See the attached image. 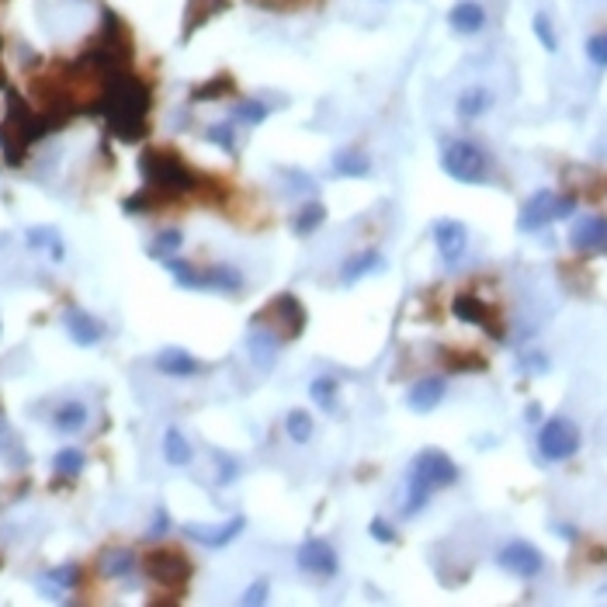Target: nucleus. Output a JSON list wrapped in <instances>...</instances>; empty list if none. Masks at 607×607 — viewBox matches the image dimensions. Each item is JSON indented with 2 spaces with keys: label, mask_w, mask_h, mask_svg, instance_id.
<instances>
[{
  "label": "nucleus",
  "mask_w": 607,
  "mask_h": 607,
  "mask_svg": "<svg viewBox=\"0 0 607 607\" xmlns=\"http://www.w3.org/2000/svg\"><path fill=\"white\" fill-rule=\"evenodd\" d=\"M201 292H243V275L236 268H230V264H216V268L201 271Z\"/></svg>",
  "instance_id": "obj_21"
},
{
  "label": "nucleus",
  "mask_w": 607,
  "mask_h": 607,
  "mask_svg": "<svg viewBox=\"0 0 607 607\" xmlns=\"http://www.w3.org/2000/svg\"><path fill=\"white\" fill-rule=\"evenodd\" d=\"M573 209H576V198L555 195V191H538V195H531L528 205L521 209L517 230H521V233H534V230L549 226L555 219H569Z\"/></svg>",
  "instance_id": "obj_6"
},
{
  "label": "nucleus",
  "mask_w": 607,
  "mask_h": 607,
  "mask_svg": "<svg viewBox=\"0 0 607 607\" xmlns=\"http://www.w3.org/2000/svg\"><path fill=\"white\" fill-rule=\"evenodd\" d=\"M167 531H171V517H167V510L160 507L157 517H153V528H150V534H153V538H160V534H167Z\"/></svg>",
  "instance_id": "obj_46"
},
{
  "label": "nucleus",
  "mask_w": 607,
  "mask_h": 607,
  "mask_svg": "<svg viewBox=\"0 0 607 607\" xmlns=\"http://www.w3.org/2000/svg\"><path fill=\"white\" fill-rule=\"evenodd\" d=\"M458 483V465L451 462L445 451L424 448L410 465V493H406V517H413L416 510L427 507L434 490L441 486H455Z\"/></svg>",
  "instance_id": "obj_4"
},
{
  "label": "nucleus",
  "mask_w": 607,
  "mask_h": 607,
  "mask_svg": "<svg viewBox=\"0 0 607 607\" xmlns=\"http://www.w3.org/2000/svg\"><path fill=\"white\" fill-rule=\"evenodd\" d=\"M53 427L59 434H77L87 427V406L80 399H66L56 413H53Z\"/></svg>",
  "instance_id": "obj_25"
},
{
  "label": "nucleus",
  "mask_w": 607,
  "mask_h": 607,
  "mask_svg": "<svg viewBox=\"0 0 607 607\" xmlns=\"http://www.w3.org/2000/svg\"><path fill=\"white\" fill-rule=\"evenodd\" d=\"M434 243H437V250L441 257L455 264V260H462V254L469 250V230L458 222V219H441V222H434Z\"/></svg>",
  "instance_id": "obj_15"
},
{
  "label": "nucleus",
  "mask_w": 607,
  "mask_h": 607,
  "mask_svg": "<svg viewBox=\"0 0 607 607\" xmlns=\"http://www.w3.org/2000/svg\"><path fill=\"white\" fill-rule=\"evenodd\" d=\"M323 219H327V209H323V201L309 198V201L302 205V212L295 216V233H299V236L313 233V230H319V226H323Z\"/></svg>",
  "instance_id": "obj_31"
},
{
  "label": "nucleus",
  "mask_w": 607,
  "mask_h": 607,
  "mask_svg": "<svg viewBox=\"0 0 607 607\" xmlns=\"http://www.w3.org/2000/svg\"><path fill=\"white\" fill-rule=\"evenodd\" d=\"M136 552L132 549H108L101 555V573L108 576V580H125V576H132V569H136Z\"/></svg>",
  "instance_id": "obj_24"
},
{
  "label": "nucleus",
  "mask_w": 607,
  "mask_h": 607,
  "mask_svg": "<svg viewBox=\"0 0 607 607\" xmlns=\"http://www.w3.org/2000/svg\"><path fill=\"white\" fill-rule=\"evenodd\" d=\"M142 569H146V576H150L153 583H160V587H174V590L184 587V583L191 580V573H195L191 559H188L184 552H174V549L150 552V555L142 559Z\"/></svg>",
  "instance_id": "obj_7"
},
{
  "label": "nucleus",
  "mask_w": 607,
  "mask_h": 607,
  "mask_svg": "<svg viewBox=\"0 0 607 607\" xmlns=\"http://www.w3.org/2000/svg\"><path fill=\"white\" fill-rule=\"evenodd\" d=\"M531 24H534V35H538V42L545 45V53H555V49H559V42H555V32H552V21H549V15H542V11H538V15H534V21H531Z\"/></svg>",
  "instance_id": "obj_40"
},
{
  "label": "nucleus",
  "mask_w": 607,
  "mask_h": 607,
  "mask_svg": "<svg viewBox=\"0 0 607 607\" xmlns=\"http://www.w3.org/2000/svg\"><path fill=\"white\" fill-rule=\"evenodd\" d=\"M569 247L580 254H607V219L587 216L569 230Z\"/></svg>",
  "instance_id": "obj_13"
},
{
  "label": "nucleus",
  "mask_w": 607,
  "mask_h": 607,
  "mask_svg": "<svg viewBox=\"0 0 607 607\" xmlns=\"http://www.w3.org/2000/svg\"><path fill=\"white\" fill-rule=\"evenodd\" d=\"M378 268H382L378 250H357V254H351L340 264V281H344V285H354V281L368 278L372 271H378Z\"/></svg>",
  "instance_id": "obj_22"
},
{
  "label": "nucleus",
  "mask_w": 607,
  "mask_h": 607,
  "mask_svg": "<svg viewBox=\"0 0 607 607\" xmlns=\"http://www.w3.org/2000/svg\"><path fill=\"white\" fill-rule=\"evenodd\" d=\"M181 243H184L181 230H160V233L153 236V243H150V257L167 260V257H174L177 250H181Z\"/></svg>",
  "instance_id": "obj_34"
},
{
  "label": "nucleus",
  "mask_w": 607,
  "mask_h": 607,
  "mask_svg": "<svg viewBox=\"0 0 607 607\" xmlns=\"http://www.w3.org/2000/svg\"><path fill=\"white\" fill-rule=\"evenodd\" d=\"M63 327H66V333L73 337V344H80V348H94L101 337H104V323L94 319L87 309H77V306H70L63 313Z\"/></svg>",
  "instance_id": "obj_16"
},
{
  "label": "nucleus",
  "mask_w": 607,
  "mask_h": 607,
  "mask_svg": "<svg viewBox=\"0 0 607 607\" xmlns=\"http://www.w3.org/2000/svg\"><path fill=\"white\" fill-rule=\"evenodd\" d=\"M264 118H268V104H260V101H243V104H236V108H233V122L260 125Z\"/></svg>",
  "instance_id": "obj_39"
},
{
  "label": "nucleus",
  "mask_w": 607,
  "mask_h": 607,
  "mask_svg": "<svg viewBox=\"0 0 607 607\" xmlns=\"http://www.w3.org/2000/svg\"><path fill=\"white\" fill-rule=\"evenodd\" d=\"M496 563L514 573V576H521V580H534L542 569H545V555L534 549L531 542H510L504 549L496 552Z\"/></svg>",
  "instance_id": "obj_9"
},
{
  "label": "nucleus",
  "mask_w": 607,
  "mask_h": 607,
  "mask_svg": "<svg viewBox=\"0 0 607 607\" xmlns=\"http://www.w3.org/2000/svg\"><path fill=\"white\" fill-rule=\"evenodd\" d=\"M441 399H445V378L431 375V378H420V382L413 386L410 396H406V406H410L413 413H431L441 406Z\"/></svg>",
  "instance_id": "obj_17"
},
{
  "label": "nucleus",
  "mask_w": 607,
  "mask_h": 607,
  "mask_svg": "<svg viewBox=\"0 0 607 607\" xmlns=\"http://www.w3.org/2000/svg\"><path fill=\"white\" fill-rule=\"evenodd\" d=\"M209 142H216L219 150H226V153H236V132H233V122H219V125H209V132H205Z\"/></svg>",
  "instance_id": "obj_38"
},
{
  "label": "nucleus",
  "mask_w": 607,
  "mask_h": 607,
  "mask_svg": "<svg viewBox=\"0 0 607 607\" xmlns=\"http://www.w3.org/2000/svg\"><path fill=\"white\" fill-rule=\"evenodd\" d=\"M163 458H167L171 465H177V469L191 465V458H195V451H191V445L184 441V434L177 431V427H171V431L163 434Z\"/></svg>",
  "instance_id": "obj_28"
},
{
  "label": "nucleus",
  "mask_w": 607,
  "mask_h": 607,
  "mask_svg": "<svg viewBox=\"0 0 607 607\" xmlns=\"http://www.w3.org/2000/svg\"><path fill=\"white\" fill-rule=\"evenodd\" d=\"M0 87H7V77H4V70H0Z\"/></svg>",
  "instance_id": "obj_47"
},
{
  "label": "nucleus",
  "mask_w": 607,
  "mask_h": 607,
  "mask_svg": "<svg viewBox=\"0 0 607 607\" xmlns=\"http://www.w3.org/2000/svg\"><path fill=\"white\" fill-rule=\"evenodd\" d=\"M83 465H87V458H83V451L80 448H63V451H56V458H53V469H56V475H66V479L80 475Z\"/></svg>",
  "instance_id": "obj_33"
},
{
  "label": "nucleus",
  "mask_w": 607,
  "mask_h": 607,
  "mask_svg": "<svg viewBox=\"0 0 607 607\" xmlns=\"http://www.w3.org/2000/svg\"><path fill=\"white\" fill-rule=\"evenodd\" d=\"M268 313L275 316L278 323V337H285V340H295L299 333L306 330V309H302V302L295 299V295H275L271 299V306H268Z\"/></svg>",
  "instance_id": "obj_12"
},
{
  "label": "nucleus",
  "mask_w": 607,
  "mask_h": 607,
  "mask_svg": "<svg viewBox=\"0 0 607 607\" xmlns=\"http://www.w3.org/2000/svg\"><path fill=\"white\" fill-rule=\"evenodd\" d=\"M230 91H233V80L216 77V80H209V83H201V87H195V91H191V101H216L222 98V94H230Z\"/></svg>",
  "instance_id": "obj_37"
},
{
  "label": "nucleus",
  "mask_w": 607,
  "mask_h": 607,
  "mask_svg": "<svg viewBox=\"0 0 607 607\" xmlns=\"http://www.w3.org/2000/svg\"><path fill=\"white\" fill-rule=\"evenodd\" d=\"M150 101L153 98H150L146 80H139L129 66H122L104 77L94 115L108 122V132L115 139L139 142V139H146V129H150Z\"/></svg>",
  "instance_id": "obj_1"
},
{
  "label": "nucleus",
  "mask_w": 607,
  "mask_h": 607,
  "mask_svg": "<svg viewBox=\"0 0 607 607\" xmlns=\"http://www.w3.org/2000/svg\"><path fill=\"white\" fill-rule=\"evenodd\" d=\"M299 566L306 569V573H313L319 580H333L337 576V552L327 538H306L302 545H299Z\"/></svg>",
  "instance_id": "obj_10"
},
{
  "label": "nucleus",
  "mask_w": 607,
  "mask_h": 607,
  "mask_svg": "<svg viewBox=\"0 0 607 607\" xmlns=\"http://www.w3.org/2000/svg\"><path fill=\"white\" fill-rule=\"evenodd\" d=\"M538 451H542V458H549V462H566V458H573V455L580 451V431H576V424L566 420V416L545 420V427L538 431Z\"/></svg>",
  "instance_id": "obj_8"
},
{
  "label": "nucleus",
  "mask_w": 607,
  "mask_h": 607,
  "mask_svg": "<svg viewBox=\"0 0 607 607\" xmlns=\"http://www.w3.org/2000/svg\"><path fill=\"white\" fill-rule=\"evenodd\" d=\"M604 593H607V587H604Z\"/></svg>",
  "instance_id": "obj_48"
},
{
  "label": "nucleus",
  "mask_w": 607,
  "mask_h": 607,
  "mask_svg": "<svg viewBox=\"0 0 607 607\" xmlns=\"http://www.w3.org/2000/svg\"><path fill=\"white\" fill-rule=\"evenodd\" d=\"M216 469H219V483L226 486V483H233L236 475H240V465H236V458H230V455H222V451H216Z\"/></svg>",
  "instance_id": "obj_42"
},
{
  "label": "nucleus",
  "mask_w": 607,
  "mask_h": 607,
  "mask_svg": "<svg viewBox=\"0 0 607 607\" xmlns=\"http://www.w3.org/2000/svg\"><path fill=\"white\" fill-rule=\"evenodd\" d=\"M139 171H142L146 188L125 198V212H150V209L167 205V201H174V198L198 188L195 171L171 150H142Z\"/></svg>",
  "instance_id": "obj_2"
},
{
  "label": "nucleus",
  "mask_w": 607,
  "mask_h": 607,
  "mask_svg": "<svg viewBox=\"0 0 607 607\" xmlns=\"http://www.w3.org/2000/svg\"><path fill=\"white\" fill-rule=\"evenodd\" d=\"M247 528V517H230L226 524H184V534L198 542V545H205V549H226L233 538H240V531Z\"/></svg>",
  "instance_id": "obj_14"
},
{
  "label": "nucleus",
  "mask_w": 607,
  "mask_h": 607,
  "mask_svg": "<svg viewBox=\"0 0 607 607\" xmlns=\"http://www.w3.org/2000/svg\"><path fill=\"white\" fill-rule=\"evenodd\" d=\"M157 372L174 375V378H191V375L201 372V361L195 354L184 351V348H163L157 354Z\"/></svg>",
  "instance_id": "obj_18"
},
{
  "label": "nucleus",
  "mask_w": 607,
  "mask_h": 607,
  "mask_svg": "<svg viewBox=\"0 0 607 607\" xmlns=\"http://www.w3.org/2000/svg\"><path fill=\"white\" fill-rule=\"evenodd\" d=\"M441 167H445V174L451 181L483 184L486 171H490V160H486L479 142H472V139H448L445 150H441Z\"/></svg>",
  "instance_id": "obj_5"
},
{
  "label": "nucleus",
  "mask_w": 607,
  "mask_h": 607,
  "mask_svg": "<svg viewBox=\"0 0 607 607\" xmlns=\"http://www.w3.org/2000/svg\"><path fill=\"white\" fill-rule=\"evenodd\" d=\"M309 396H313V403L319 406L323 413H337V382L333 378H316L313 386H309Z\"/></svg>",
  "instance_id": "obj_35"
},
{
  "label": "nucleus",
  "mask_w": 607,
  "mask_h": 607,
  "mask_svg": "<svg viewBox=\"0 0 607 607\" xmlns=\"http://www.w3.org/2000/svg\"><path fill=\"white\" fill-rule=\"evenodd\" d=\"M448 24L458 35H475V32H483V24H486V11H483V4H475V0H458L448 11Z\"/></svg>",
  "instance_id": "obj_19"
},
{
  "label": "nucleus",
  "mask_w": 607,
  "mask_h": 607,
  "mask_svg": "<svg viewBox=\"0 0 607 607\" xmlns=\"http://www.w3.org/2000/svg\"><path fill=\"white\" fill-rule=\"evenodd\" d=\"M587 56H590V63H597V66H607V32H597V35H590V39H587Z\"/></svg>",
  "instance_id": "obj_41"
},
{
  "label": "nucleus",
  "mask_w": 607,
  "mask_h": 607,
  "mask_svg": "<svg viewBox=\"0 0 607 607\" xmlns=\"http://www.w3.org/2000/svg\"><path fill=\"white\" fill-rule=\"evenodd\" d=\"M230 7V0H188V15H184V39L195 35V28H201L209 18H216Z\"/></svg>",
  "instance_id": "obj_23"
},
{
  "label": "nucleus",
  "mask_w": 607,
  "mask_h": 607,
  "mask_svg": "<svg viewBox=\"0 0 607 607\" xmlns=\"http://www.w3.org/2000/svg\"><path fill=\"white\" fill-rule=\"evenodd\" d=\"M163 268L177 278V285H181V289H198V292H201V271L191 268L188 260H181V257H167V260H163Z\"/></svg>",
  "instance_id": "obj_32"
},
{
  "label": "nucleus",
  "mask_w": 607,
  "mask_h": 607,
  "mask_svg": "<svg viewBox=\"0 0 607 607\" xmlns=\"http://www.w3.org/2000/svg\"><path fill=\"white\" fill-rule=\"evenodd\" d=\"M285 431H289V437H292L295 445H309V437H313V420H309V413L292 410L285 416Z\"/></svg>",
  "instance_id": "obj_36"
},
{
  "label": "nucleus",
  "mask_w": 607,
  "mask_h": 607,
  "mask_svg": "<svg viewBox=\"0 0 607 607\" xmlns=\"http://www.w3.org/2000/svg\"><path fill=\"white\" fill-rule=\"evenodd\" d=\"M451 313L458 316L462 323H472V327H479V330H486L493 340H504V327L496 323V316L486 302H479L475 295H455V302H451Z\"/></svg>",
  "instance_id": "obj_11"
},
{
  "label": "nucleus",
  "mask_w": 607,
  "mask_h": 607,
  "mask_svg": "<svg viewBox=\"0 0 607 607\" xmlns=\"http://www.w3.org/2000/svg\"><path fill=\"white\" fill-rule=\"evenodd\" d=\"M490 104H493V94L486 91V87H469V91L458 98V118L472 122V118L486 115Z\"/></svg>",
  "instance_id": "obj_29"
},
{
  "label": "nucleus",
  "mask_w": 607,
  "mask_h": 607,
  "mask_svg": "<svg viewBox=\"0 0 607 607\" xmlns=\"http://www.w3.org/2000/svg\"><path fill=\"white\" fill-rule=\"evenodd\" d=\"M39 587H42V593H49V597H56L59 590H77L80 587V566L66 563V566L49 569L45 576H39Z\"/></svg>",
  "instance_id": "obj_26"
},
{
  "label": "nucleus",
  "mask_w": 607,
  "mask_h": 607,
  "mask_svg": "<svg viewBox=\"0 0 607 607\" xmlns=\"http://www.w3.org/2000/svg\"><path fill=\"white\" fill-rule=\"evenodd\" d=\"M372 163H368V157L361 153V150H354V146H344V150H337L333 153V174L340 177H368L372 171H368Z\"/></svg>",
  "instance_id": "obj_27"
},
{
  "label": "nucleus",
  "mask_w": 607,
  "mask_h": 607,
  "mask_svg": "<svg viewBox=\"0 0 607 607\" xmlns=\"http://www.w3.org/2000/svg\"><path fill=\"white\" fill-rule=\"evenodd\" d=\"M247 351H250V357H254V365L260 372H271V365H275L278 357V333L254 327L250 337H247Z\"/></svg>",
  "instance_id": "obj_20"
},
{
  "label": "nucleus",
  "mask_w": 607,
  "mask_h": 607,
  "mask_svg": "<svg viewBox=\"0 0 607 607\" xmlns=\"http://www.w3.org/2000/svg\"><path fill=\"white\" fill-rule=\"evenodd\" d=\"M281 177H285L292 188H299L302 195H316V181H313V177L299 174V171H281Z\"/></svg>",
  "instance_id": "obj_43"
},
{
  "label": "nucleus",
  "mask_w": 607,
  "mask_h": 607,
  "mask_svg": "<svg viewBox=\"0 0 607 607\" xmlns=\"http://www.w3.org/2000/svg\"><path fill=\"white\" fill-rule=\"evenodd\" d=\"M268 601V580H257L254 587L243 593V604H264Z\"/></svg>",
  "instance_id": "obj_44"
},
{
  "label": "nucleus",
  "mask_w": 607,
  "mask_h": 607,
  "mask_svg": "<svg viewBox=\"0 0 607 607\" xmlns=\"http://www.w3.org/2000/svg\"><path fill=\"white\" fill-rule=\"evenodd\" d=\"M24 240H28V247H35V250L45 247L53 260H63V257H66V247H63V240H59V233L53 226H35V230L24 233Z\"/></svg>",
  "instance_id": "obj_30"
},
{
  "label": "nucleus",
  "mask_w": 607,
  "mask_h": 607,
  "mask_svg": "<svg viewBox=\"0 0 607 607\" xmlns=\"http://www.w3.org/2000/svg\"><path fill=\"white\" fill-rule=\"evenodd\" d=\"M372 538L375 542H396V531H392L382 517H375L372 521Z\"/></svg>",
  "instance_id": "obj_45"
},
{
  "label": "nucleus",
  "mask_w": 607,
  "mask_h": 607,
  "mask_svg": "<svg viewBox=\"0 0 607 607\" xmlns=\"http://www.w3.org/2000/svg\"><path fill=\"white\" fill-rule=\"evenodd\" d=\"M4 91H7V115L0 122V153L11 167H21L28 146L39 142L42 136H49V132H56V129L49 125V118L42 112H35L28 101L21 98L11 83Z\"/></svg>",
  "instance_id": "obj_3"
}]
</instances>
